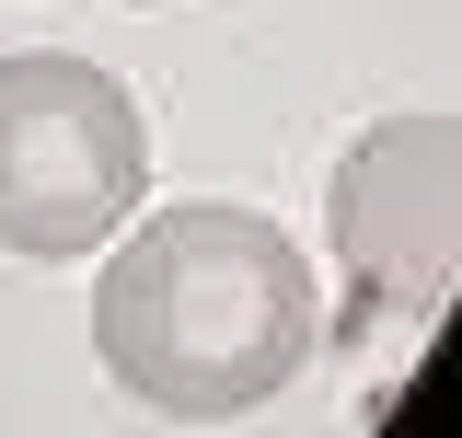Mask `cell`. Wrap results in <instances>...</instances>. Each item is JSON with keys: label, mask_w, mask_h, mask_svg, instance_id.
<instances>
[{"label": "cell", "mask_w": 462, "mask_h": 438, "mask_svg": "<svg viewBox=\"0 0 462 438\" xmlns=\"http://www.w3.org/2000/svg\"><path fill=\"white\" fill-rule=\"evenodd\" d=\"M324 231L346 254V312L428 324L462 288V115H370L336 151Z\"/></svg>", "instance_id": "obj_3"}, {"label": "cell", "mask_w": 462, "mask_h": 438, "mask_svg": "<svg viewBox=\"0 0 462 438\" xmlns=\"http://www.w3.org/2000/svg\"><path fill=\"white\" fill-rule=\"evenodd\" d=\"M139 185H151V127L105 58L69 47L0 58V242L12 254L69 266V254L116 242Z\"/></svg>", "instance_id": "obj_2"}, {"label": "cell", "mask_w": 462, "mask_h": 438, "mask_svg": "<svg viewBox=\"0 0 462 438\" xmlns=\"http://www.w3.org/2000/svg\"><path fill=\"white\" fill-rule=\"evenodd\" d=\"M93 346L105 370L173 427H220L278 404L324 346V277L266 208L185 196L139 219L93 277Z\"/></svg>", "instance_id": "obj_1"}]
</instances>
